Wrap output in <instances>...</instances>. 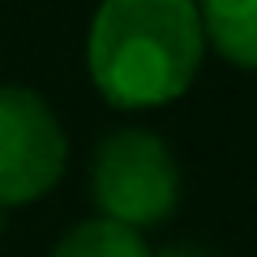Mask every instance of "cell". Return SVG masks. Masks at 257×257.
<instances>
[{
  "label": "cell",
  "mask_w": 257,
  "mask_h": 257,
  "mask_svg": "<svg viewBox=\"0 0 257 257\" xmlns=\"http://www.w3.org/2000/svg\"><path fill=\"white\" fill-rule=\"evenodd\" d=\"M159 257H206L202 248H193V244H172V248H163Z\"/></svg>",
  "instance_id": "6"
},
{
  "label": "cell",
  "mask_w": 257,
  "mask_h": 257,
  "mask_svg": "<svg viewBox=\"0 0 257 257\" xmlns=\"http://www.w3.org/2000/svg\"><path fill=\"white\" fill-rule=\"evenodd\" d=\"M69 142L60 120L26 86H0V206L43 197L64 172Z\"/></svg>",
  "instance_id": "3"
},
{
  "label": "cell",
  "mask_w": 257,
  "mask_h": 257,
  "mask_svg": "<svg viewBox=\"0 0 257 257\" xmlns=\"http://www.w3.org/2000/svg\"><path fill=\"white\" fill-rule=\"evenodd\" d=\"M0 223H5V206H0Z\"/></svg>",
  "instance_id": "7"
},
{
  "label": "cell",
  "mask_w": 257,
  "mask_h": 257,
  "mask_svg": "<svg viewBox=\"0 0 257 257\" xmlns=\"http://www.w3.org/2000/svg\"><path fill=\"white\" fill-rule=\"evenodd\" d=\"M90 193L99 219L120 227H155L176 210L180 197V167L163 138L146 128H120L99 142L90 167Z\"/></svg>",
  "instance_id": "2"
},
{
  "label": "cell",
  "mask_w": 257,
  "mask_h": 257,
  "mask_svg": "<svg viewBox=\"0 0 257 257\" xmlns=\"http://www.w3.org/2000/svg\"><path fill=\"white\" fill-rule=\"evenodd\" d=\"M52 257H150L142 231L120 227L111 219H90L64 231V240L52 248Z\"/></svg>",
  "instance_id": "5"
},
{
  "label": "cell",
  "mask_w": 257,
  "mask_h": 257,
  "mask_svg": "<svg viewBox=\"0 0 257 257\" xmlns=\"http://www.w3.org/2000/svg\"><path fill=\"white\" fill-rule=\"evenodd\" d=\"M206 52L197 0H99L86 35L94 90L116 107H163L197 77Z\"/></svg>",
  "instance_id": "1"
},
{
  "label": "cell",
  "mask_w": 257,
  "mask_h": 257,
  "mask_svg": "<svg viewBox=\"0 0 257 257\" xmlns=\"http://www.w3.org/2000/svg\"><path fill=\"white\" fill-rule=\"evenodd\" d=\"M197 18L223 60L257 69V0H197Z\"/></svg>",
  "instance_id": "4"
}]
</instances>
